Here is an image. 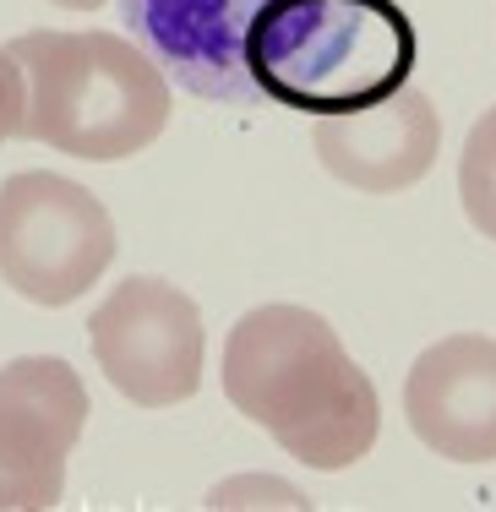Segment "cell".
Returning <instances> with one entry per match:
<instances>
[{"label":"cell","instance_id":"obj_2","mask_svg":"<svg viewBox=\"0 0 496 512\" xmlns=\"http://www.w3.org/2000/svg\"><path fill=\"white\" fill-rule=\"evenodd\" d=\"M415 22L398 0H268L246 28V77L284 109L349 115L415 77Z\"/></svg>","mask_w":496,"mask_h":512},{"label":"cell","instance_id":"obj_7","mask_svg":"<svg viewBox=\"0 0 496 512\" xmlns=\"http://www.w3.org/2000/svg\"><path fill=\"white\" fill-rule=\"evenodd\" d=\"M268 0H120L131 39L197 99H251L246 28Z\"/></svg>","mask_w":496,"mask_h":512},{"label":"cell","instance_id":"obj_8","mask_svg":"<svg viewBox=\"0 0 496 512\" xmlns=\"http://www.w3.org/2000/svg\"><path fill=\"white\" fill-rule=\"evenodd\" d=\"M311 148H317L322 169L333 180L371 191V197H387V191H404L431 175L442 148V115L415 82H404L398 93H387V99L366 109L317 115Z\"/></svg>","mask_w":496,"mask_h":512},{"label":"cell","instance_id":"obj_9","mask_svg":"<svg viewBox=\"0 0 496 512\" xmlns=\"http://www.w3.org/2000/svg\"><path fill=\"white\" fill-rule=\"evenodd\" d=\"M404 420L437 458H496V338L453 333L415 360L404 382Z\"/></svg>","mask_w":496,"mask_h":512},{"label":"cell","instance_id":"obj_5","mask_svg":"<svg viewBox=\"0 0 496 512\" xmlns=\"http://www.w3.org/2000/svg\"><path fill=\"white\" fill-rule=\"evenodd\" d=\"M93 360L142 409L186 404L202 387V311L164 278H126L88 322Z\"/></svg>","mask_w":496,"mask_h":512},{"label":"cell","instance_id":"obj_4","mask_svg":"<svg viewBox=\"0 0 496 512\" xmlns=\"http://www.w3.org/2000/svg\"><path fill=\"white\" fill-rule=\"evenodd\" d=\"M115 262V224L88 186L50 169L0 186V278L33 306H71Z\"/></svg>","mask_w":496,"mask_h":512},{"label":"cell","instance_id":"obj_6","mask_svg":"<svg viewBox=\"0 0 496 512\" xmlns=\"http://www.w3.org/2000/svg\"><path fill=\"white\" fill-rule=\"evenodd\" d=\"M88 425V387L66 360L0 365V507H55L66 458Z\"/></svg>","mask_w":496,"mask_h":512},{"label":"cell","instance_id":"obj_1","mask_svg":"<svg viewBox=\"0 0 496 512\" xmlns=\"http://www.w3.org/2000/svg\"><path fill=\"white\" fill-rule=\"evenodd\" d=\"M224 393L311 469H349L377 442V387L306 306H262L229 327Z\"/></svg>","mask_w":496,"mask_h":512},{"label":"cell","instance_id":"obj_12","mask_svg":"<svg viewBox=\"0 0 496 512\" xmlns=\"http://www.w3.org/2000/svg\"><path fill=\"white\" fill-rule=\"evenodd\" d=\"M55 6H66V11H99L104 0H55Z\"/></svg>","mask_w":496,"mask_h":512},{"label":"cell","instance_id":"obj_3","mask_svg":"<svg viewBox=\"0 0 496 512\" xmlns=\"http://www.w3.org/2000/svg\"><path fill=\"white\" fill-rule=\"evenodd\" d=\"M28 82L22 131L55 153L110 164L142 153L169 126L164 66L115 33L33 28L6 44Z\"/></svg>","mask_w":496,"mask_h":512},{"label":"cell","instance_id":"obj_11","mask_svg":"<svg viewBox=\"0 0 496 512\" xmlns=\"http://www.w3.org/2000/svg\"><path fill=\"white\" fill-rule=\"evenodd\" d=\"M22 104H28V82L11 50H0V142L22 131Z\"/></svg>","mask_w":496,"mask_h":512},{"label":"cell","instance_id":"obj_10","mask_svg":"<svg viewBox=\"0 0 496 512\" xmlns=\"http://www.w3.org/2000/svg\"><path fill=\"white\" fill-rule=\"evenodd\" d=\"M458 197H464L469 224L486 240H496V104L475 120L458 158Z\"/></svg>","mask_w":496,"mask_h":512}]
</instances>
